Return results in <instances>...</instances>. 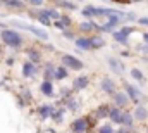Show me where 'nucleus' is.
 Here are the masks:
<instances>
[{"label": "nucleus", "mask_w": 148, "mask_h": 133, "mask_svg": "<svg viewBox=\"0 0 148 133\" xmlns=\"http://www.w3.org/2000/svg\"><path fill=\"white\" fill-rule=\"evenodd\" d=\"M147 133H148V130H147Z\"/></svg>", "instance_id": "a19ab883"}, {"label": "nucleus", "mask_w": 148, "mask_h": 133, "mask_svg": "<svg viewBox=\"0 0 148 133\" xmlns=\"http://www.w3.org/2000/svg\"><path fill=\"white\" fill-rule=\"evenodd\" d=\"M60 21L64 23V26H66V28H69V26L73 24V19L69 17V14H62V16H60Z\"/></svg>", "instance_id": "cd10ccee"}, {"label": "nucleus", "mask_w": 148, "mask_h": 133, "mask_svg": "<svg viewBox=\"0 0 148 133\" xmlns=\"http://www.w3.org/2000/svg\"><path fill=\"white\" fill-rule=\"evenodd\" d=\"M55 7L66 9V10H69V12H73V10H77V3H74V2H69V0H60V2H57V3H55Z\"/></svg>", "instance_id": "aec40b11"}, {"label": "nucleus", "mask_w": 148, "mask_h": 133, "mask_svg": "<svg viewBox=\"0 0 148 133\" xmlns=\"http://www.w3.org/2000/svg\"><path fill=\"white\" fill-rule=\"evenodd\" d=\"M40 92H41L45 97H53V92H55V88H53V81H50V80H43V81L40 83Z\"/></svg>", "instance_id": "ddd939ff"}, {"label": "nucleus", "mask_w": 148, "mask_h": 133, "mask_svg": "<svg viewBox=\"0 0 148 133\" xmlns=\"http://www.w3.org/2000/svg\"><path fill=\"white\" fill-rule=\"evenodd\" d=\"M74 45H76V48H77V50H81V52L93 50V45H91V36H86V35L76 36V40H74Z\"/></svg>", "instance_id": "6e6552de"}, {"label": "nucleus", "mask_w": 148, "mask_h": 133, "mask_svg": "<svg viewBox=\"0 0 148 133\" xmlns=\"http://www.w3.org/2000/svg\"><path fill=\"white\" fill-rule=\"evenodd\" d=\"M2 2H3V5L9 7V9H16V10L24 9V2H23V0H2Z\"/></svg>", "instance_id": "412c9836"}, {"label": "nucleus", "mask_w": 148, "mask_h": 133, "mask_svg": "<svg viewBox=\"0 0 148 133\" xmlns=\"http://www.w3.org/2000/svg\"><path fill=\"white\" fill-rule=\"evenodd\" d=\"M112 36H114L115 43H121V45H124V47H127V45H129V36H126L124 33H121V30L114 31V33H112Z\"/></svg>", "instance_id": "a211bd4d"}, {"label": "nucleus", "mask_w": 148, "mask_h": 133, "mask_svg": "<svg viewBox=\"0 0 148 133\" xmlns=\"http://www.w3.org/2000/svg\"><path fill=\"white\" fill-rule=\"evenodd\" d=\"M71 126H73V130L76 133H84L86 130H88V126H90L88 118H77V119H74Z\"/></svg>", "instance_id": "f8f14e48"}, {"label": "nucleus", "mask_w": 148, "mask_h": 133, "mask_svg": "<svg viewBox=\"0 0 148 133\" xmlns=\"http://www.w3.org/2000/svg\"><path fill=\"white\" fill-rule=\"evenodd\" d=\"M60 62H62V66H66L69 71H81L84 67V62L81 59H77L76 55H73V54H64L60 57Z\"/></svg>", "instance_id": "20e7f679"}, {"label": "nucleus", "mask_w": 148, "mask_h": 133, "mask_svg": "<svg viewBox=\"0 0 148 133\" xmlns=\"http://www.w3.org/2000/svg\"><path fill=\"white\" fill-rule=\"evenodd\" d=\"M67 74H69V69L66 66H59V67H55V81H62V80H66L67 78Z\"/></svg>", "instance_id": "6ab92c4d"}, {"label": "nucleus", "mask_w": 148, "mask_h": 133, "mask_svg": "<svg viewBox=\"0 0 148 133\" xmlns=\"http://www.w3.org/2000/svg\"><path fill=\"white\" fill-rule=\"evenodd\" d=\"M136 23L140 24V26H148V17L145 16V17H138L136 19Z\"/></svg>", "instance_id": "7c9ffc66"}, {"label": "nucleus", "mask_w": 148, "mask_h": 133, "mask_svg": "<svg viewBox=\"0 0 148 133\" xmlns=\"http://www.w3.org/2000/svg\"><path fill=\"white\" fill-rule=\"evenodd\" d=\"M97 114V118H109V112H110V107H109V104H102L97 111H95Z\"/></svg>", "instance_id": "393cba45"}, {"label": "nucleus", "mask_w": 148, "mask_h": 133, "mask_svg": "<svg viewBox=\"0 0 148 133\" xmlns=\"http://www.w3.org/2000/svg\"><path fill=\"white\" fill-rule=\"evenodd\" d=\"M129 74H131V78H133L136 83H140V85H143V83L147 81V76H145V73H143L141 69H138V67H133V69L129 71Z\"/></svg>", "instance_id": "2eb2a0df"}, {"label": "nucleus", "mask_w": 148, "mask_h": 133, "mask_svg": "<svg viewBox=\"0 0 148 133\" xmlns=\"http://www.w3.org/2000/svg\"><path fill=\"white\" fill-rule=\"evenodd\" d=\"M143 43H147V45H148V31L143 33Z\"/></svg>", "instance_id": "72a5a7b5"}, {"label": "nucleus", "mask_w": 148, "mask_h": 133, "mask_svg": "<svg viewBox=\"0 0 148 133\" xmlns=\"http://www.w3.org/2000/svg\"><path fill=\"white\" fill-rule=\"evenodd\" d=\"M53 111H55V109H53L52 105H48V104H43V105L38 107V114H40L41 118H48V116H52Z\"/></svg>", "instance_id": "5701e85b"}, {"label": "nucleus", "mask_w": 148, "mask_h": 133, "mask_svg": "<svg viewBox=\"0 0 148 133\" xmlns=\"http://www.w3.org/2000/svg\"><path fill=\"white\" fill-rule=\"evenodd\" d=\"M98 133H115V132H114V126L110 123H107V125H102L98 128Z\"/></svg>", "instance_id": "a878e982"}, {"label": "nucleus", "mask_w": 148, "mask_h": 133, "mask_svg": "<svg viewBox=\"0 0 148 133\" xmlns=\"http://www.w3.org/2000/svg\"><path fill=\"white\" fill-rule=\"evenodd\" d=\"M52 2H53V3H57V2H60V0H52Z\"/></svg>", "instance_id": "e433bc0d"}, {"label": "nucleus", "mask_w": 148, "mask_h": 133, "mask_svg": "<svg viewBox=\"0 0 148 133\" xmlns=\"http://www.w3.org/2000/svg\"><path fill=\"white\" fill-rule=\"evenodd\" d=\"M133 116H134V121H140V123L147 121V119H148L147 105H145V104H138V105L134 107V111H133Z\"/></svg>", "instance_id": "1a4fd4ad"}, {"label": "nucleus", "mask_w": 148, "mask_h": 133, "mask_svg": "<svg viewBox=\"0 0 148 133\" xmlns=\"http://www.w3.org/2000/svg\"><path fill=\"white\" fill-rule=\"evenodd\" d=\"M53 78H55V66L47 64V66H45V71H43V80H50V81H53Z\"/></svg>", "instance_id": "b1692460"}, {"label": "nucleus", "mask_w": 148, "mask_h": 133, "mask_svg": "<svg viewBox=\"0 0 148 133\" xmlns=\"http://www.w3.org/2000/svg\"><path fill=\"white\" fill-rule=\"evenodd\" d=\"M53 26H55L57 30H60V31H62V30H66V26H64V23H62L60 19H57V21H53Z\"/></svg>", "instance_id": "2f4dec72"}, {"label": "nucleus", "mask_w": 148, "mask_h": 133, "mask_svg": "<svg viewBox=\"0 0 148 133\" xmlns=\"http://www.w3.org/2000/svg\"><path fill=\"white\" fill-rule=\"evenodd\" d=\"M0 40H2L3 45L12 47V48H19V47H23V43H24L23 35L19 33V31H16V30H12V28L0 30Z\"/></svg>", "instance_id": "f257e3e1"}, {"label": "nucleus", "mask_w": 148, "mask_h": 133, "mask_svg": "<svg viewBox=\"0 0 148 133\" xmlns=\"http://www.w3.org/2000/svg\"><path fill=\"white\" fill-rule=\"evenodd\" d=\"M136 19H138V16L134 12H126V16H124V23H133Z\"/></svg>", "instance_id": "bb28decb"}, {"label": "nucleus", "mask_w": 148, "mask_h": 133, "mask_svg": "<svg viewBox=\"0 0 148 133\" xmlns=\"http://www.w3.org/2000/svg\"><path fill=\"white\" fill-rule=\"evenodd\" d=\"M26 54H28V57H29L31 62H35V64L41 62V52H38L36 48H28Z\"/></svg>", "instance_id": "4be33fe9"}, {"label": "nucleus", "mask_w": 148, "mask_h": 133, "mask_svg": "<svg viewBox=\"0 0 148 133\" xmlns=\"http://www.w3.org/2000/svg\"><path fill=\"white\" fill-rule=\"evenodd\" d=\"M122 112H124V109H121V107H110V112H109V119H110L112 125H121L122 123Z\"/></svg>", "instance_id": "9b49d317"}, {"label": "nucleus", "mask_w": 148, "mask_h": 133, "mask_svg": "<svg viewBox=\"0 0 148 133\" xmlns=\"http://www.w3.org/2000/svg\"><path fill=\"white\" fill-rule=\"evenodd\" d=\"M131 132H133V128H127V126H121V128H119V130H117L115 133H131Z\"/></svg>", "instance_id": "473e14b6"}, {"label": "nucleus", "mask_w": 148, "mask_h": 133, "mask_svg": "<svg viewBox=\"0 0 148 133\" xmlns=\"http://www.w3.org/2000/svg\"><path fill=\"white\" fill-rule=\"evenodd\" d=\"M121 33H124L126 36H129L131 33H134V28H133V26H122V28H121Z\"/></svg>", "instance_id": "c756f323"}, {"label": "nucleus", "mask_w": 148, "mask_h": 133, "mask_svg": "<svg viewBox=\"0 0 148 133\" xmlns=\"http://www.w3.org/2000/svg\"><path fill=\"white\" fill-rule=\"evenodd\" d=\"M141 2H145V0H129V3H141Z\"/></svg>", "instance_id": "c9c22d12"}, {"label": "nucleus", "mask_w": 148, "mask_h": 133, "mask_svg": "<svg viewBox=\"0 0 148 133\" xmlns=\"http://www.w3.org/2000/svg\"><path fill=\"white\" fill-rule=\"evenodd\" d=\"M35 74H36V64L31 62V61H26V62L23 64V76H24V78H31V76H35Z\"/></svg>", "instance_id": "4468645a"}, {"label": "nucleus", "mask_w": 148, "mask_h": 133, "mask_svg": "<svg viewBox=\"0 0 148 133\" xmlns=\"http://www.w3.org/2000/svg\"><path fill=\"white\" fill-rule=\"evenodd\" d=\"M100 90L103 92V94H107V95H114L115 92H117V83L109 78V76H103L102 80H100Z\"/></svg>", "instance_id": "0eeeda50"}, {"label": "nucleus", "mask_w": 148, "mask_h": 133, "mask_svg": "<svg viewBox=\"0 0 148 133\" xmlns=\"http://www.w3.org/2000/svg\"><path fill=\"white\" fill-rule=\"evenodd\" d=\"M10 26H14V28H21V30H26V31L33 33L35 36H36V38L43 40V42H47V40L50 38V35L47 33L45 30H41V28H38V26H33V24H29V23H26V21L12 19V21H10Z\"/></svg>", "instance_id": "7ed1b4c3"}, {"label": "nucleus", "mask_w": 148, "mask_h": 133, "mask_svg": "<svg viewBox=\"0 0 148 133\" xmlns=\"http://www.w3.org/2000/svg\"><path fill=\"white\" fill-rule=\"evenodd\" d=\"M133 125H134V116H133V112H129V111H126V109H124V112H122V123H121V126L133 128Z\"/></svg>", "instance_id": "f3484780"}, {"label": "nucleus", "mask_w": 148, "mask_h": 133, "mask_svg": "<svg viewBox=\"0 0 148 133\" xmlns=\"http://www.w3.org/2000/svg\"><path fill=\"white\" fill-rule=\"evenodd\" d=\"M0 5H3V2H2V0H0Z\"/></svg>", "instance_id": "4c0bfd02"}, {"label": "nucleus", "mask_w": 148, "mask_h": 133, "mask_svg": "<svg viewBox=\"0 0 148 133\" xmlns=\"http://www.w3.org/2000/svg\"><path fill=\"white\" fill-rule=\"evenodd\" d=\"M88 85H90V78H88L86 74H81V76L74 78V81H73V90H76V92H79V90H84V88H88Z\"/></svg>", "instance_id": "9d476101"}, {"label": "nucleus", "mask_w": 148, "mask_h": 133, "mask_svg": "<svg viewBox=\"0 0 148 133\" xmlns=\"http://www.w3.org/2000/svg\"><path fill=\"white\" fill-rule=\"evenodd\" d=\"M62 36H64V38H67V40H76V35L73 33V31H69V30H67V28H66V30H62Z\"/></svg>", "instance_id": "c85d7f7f"}, {"label": "nucleus", "mask_w": 148, "mask_h": 133, "mask_svg": "<svg viewBox=\"0 0 148 133\" xmlns=\"http://www.w3.org/2000/svg\"><path fill=\"white\" fill-rule=\"evenodd\" d=\"M5 28H9V26H7V23H3V21H0V30H5Z\"/></svg>", "instance_id": "f704fd0d"}, {"label": "nucleus", "mask_w": 148, "mask_h": 133, "mask_svg": "<svg viewBox=\"0 0 148 133\" xmlns=\"http://www.w3.org/2000/svg\"><path fill=\"white\" fill-rule=\"evenodd\" d=\"M77 2H83V0H77Z\"/></svg>", "instance_id": "58836bf2"}, {"label": "nucleus", "mask_w": 148, "mask_h": 133, "mask_svg": "<svg viewBox=\"0 0 148 133\" xmlns=\"http://www.w3.org/2000/svg\"><path fill=\"white\" fill-rule=\"evenodd\" d=\"M91 45H93L95 50H98V48H103V47L107 45V42H105V38H103L102 35L95 33L93 36H91Z\"/></svg>", "instance_id": "dca6fc26"}, {"label": "nucleus", "mask_w": 148, "mask_h": 133, "mask_svg": "<svg viewBox=\"0 0 148 133\" xmlns=\"http://www.w3.org/2000/svg\"><path fill=\"white\" fill-rule=\"evenodd\" d=\"M112 102H114L115 107H121V109H126V107L131 104V100H129L127 94H126L124 90H117V92L112 95Z\"/></svg>", "instance_id": "423d86ee"}, {"label": "nucleus", "mask_w": 148, "mask_h": 133, "mask_svg": "<svg viewBox=\"0 0 148 133\" xmlns=\"http://www.w3.org/2000/svg\"><path fill=\"white\" fill-rule=\"evenodd\" d=\"M122 90L127 94V97H129V100L134 104V105H138V104H145L148 100V97L136 87V85H133V83H129V81H124L122 83Z\"/></svg>", "instance_id": "f03ea898"}, {"label": "nucleus", "mask_w": 148, "mask_h": 133, "mask_svg": "<svg viewBox=\"0 0 148 133\" xmlns=\"http://www.w3.org/2000/svg\"><path fill=\"white\" fill-rule=\"evenodd\" d=\"M105 61H107V66H109V69H110L112 73H115V74H124V71H126V66H124V62H122L119 57L109 55Z\"/></svg>", "instance_id": "39448f33"}, {"label": "nucleus", "mask_w": 148, "mask_h": 133, "mask_svg": "<svg viewBox=\"0 0 148 133\" xmlns=\"http://www.w3.org/2000/svg\"><path fill=\"white\" fill-rule=\"evenodd\" d=\"M145 2H148V0H145Z\"/></svg>", "instance_id": "ea45409f"}]
</instances>
